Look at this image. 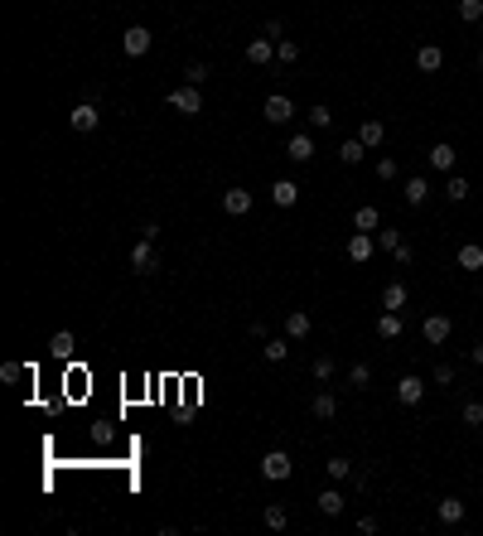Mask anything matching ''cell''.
I'll list each match as a JSON object with an SVG mask.
<instances>
[{"instance_id":"obj_1","label":"cell","mask_w":483,"mask_h":536,"mask_svg":"<svg viewBox=\"0 0 483 536\" xmlns=\"http://www.w3.org/2000/svg\"><path fill=\"white\" fill-rule=\"evenodd\" d=\"M290 474H295V464H290L286 449H266V454H261V478H271V483H286Z\"/></svg>"},{"instance_id":"obj_2","label":"cell","mask_w":483,"mask_h":536,"mask_svg":"<svg viewBox=\"0 0 483 536\" xmlns=\"http://www.w3.org/2000/svg\"><path fill=\"white\" fill-rule=\"evenodd\" d=\"M150 44H155V39H150V29H145V24H131V29L121 34V53H126V58H145V53H150Z\"/></svg>"},{"instance_id":"obj_3","label":"cell","mask_w":483,"mask_h":536,"mask_svg":"<svg viewBox=\"0 0 483 536\" xmlns=\"http://www.w3.org/2000/svg\"><path fill=\"white\" fill-rule=\"evenodd\" d=\"M170 107L179 111V116H198V111H203V92H198L193 83H184V87L170 92Z\"/></svg>"},{"instance_id":"obj_4","label":"cell","mask_w":483,"mask_h":536,"mask_svg":"<svg viewBox=\"0 0 483 536\" xmlns=\"http://www.w3.org/2000/svg\"><path fill=\"white\" fill-rule=\"evenodd\" d=\"M160 266V256H155V246H150V237H140L136 246H131V271H140V276H150Z\"/></svg>"},{"instance_id":"obj_5","label":"cell","mask_w":483,"mask_h":536,"mask_svg":"<svg viewBox=\"0 0 483 536\" xmlns=\"http://www.w3.org/2000/svg\"><path fill=\"white\" fill-rule=\"evenodd\" d=\"M68 126H73V131H97V126H101V111H97L92 102H78V107L68 111Z\"/></svg>"},{"instance_id":"obj_6","label":"cell","mask_w":483,"mask_h":536,"mask_svg":"<svg viewBox=\"0 0 483 536\" xmlns=\"http://www.w3.org/2000/svg\"><path fill=\"white\" fill-rule=\"evenodd\" d=\"M286 155L295 160V165H304V160H314V135H309V131H295V135L286 140Z\"/></svg>"},{"instance_id":"obj_7","label":"cell","mask_w":483,"mask_h":536,"mask_svg":"<svg viewBox=\"0 0 483 536\" xmlns=\"http://www.w3.org/2000/svg\"><path fill=\"white\" fill-rule=\"evenodd\" d=\"M261 116H266L271 126H286L290 116H295V102H290V97H281V92H276V97H266V107H261Z\"/></svg>"},{"instance_id":"obj_8","label":"cell","mask_w":483,"mask_h":536,"mask_svg":"<svg viewBox=\"0 0 483 536\" xmlns=\"http://www.w3.org/2000/svg\"><path fill=\"white\" fill-rule=\"evenodd\" d=\"M396 401H401V406H420V401H425V382H420V377H401V382H396Z\"/></svg>"},{"instance_id":"obj_9","label":"cell","mask_w":483,"mask_h":536,"mask_svg":"<svg viewBox=\"0 0 483 536\" xmlns=\"http://www.w3.org/2000/svg\"><path fill=\"white\" fill-rule=\"evenodd\" d=\"M222 213L227 217H247L252 213V194H247V189H227V194H222Z\"/></svg>"},{"instance_id":"obj_10","label":"cell","mask_w":483,"mask_h":536,"mask_svg":"<svg viewBox=\"0 0 483 536\" xmlns=\"http://www.w3.org/2000/svg\"><path fill=\"white\" fill-rule=\"evenodd\" d=\"M450 328H455V324L445 319V315H430V319L420 324V333H425V343H430V348H440V343L450 338Z\"/></svg>"},{"instance_id":"obj_11","label":"cell","mask_w":483,"mask_h":536,"mask_svg":"<svg viewBox=\"0 0 483 536\" xmlns=\"http://www.w3.org/2000/svg\"><path fill=\"white\" fill-rule=\"evenodd\" d=\"M271 203H276V208H295V203H300V184H295V179H276V184H271Z\"/></svg>"},{"instance_id":"obj_12","label":"cell","mask_w":483,"mask_h":536,"mask_svg":"<svg viewBox=\"0 0 483 536\" xmlns=\"http://www.w3.org/2000/svg\"><path fill=\"white\" fill-rule=\"evenodd\" d=\"M440 63H445L440 44H420V49H416V68H420V73H440Z\"/></svg>"},{"instance_id":"obj_13","label":"cell","mask_w":483,"mask_h":536,"mask_svg":"<svg viewBox=\"0 0 483 536\" xmlns=\"http://www.w3.org/2000/svg\"><path fill=\"white\" fill-rule=\"evenodd\" d=\"M430 169H445V174H455V145L450 140H440V145H430Z\"/></svg>"},{"instance_id":"obj_14","label":"cell","mask_w":483,"mask_h":536,"mask_svg":"<svg viewBox=\"0 0 483 536\" xmlns=\"http://www.w3.org/2000/svg\"><path fill=\"white\" fill-rule=\"evenodd\" d=\"M271 58H276V44H271V39H252V44H247V63L266 68Z\"/></svg>"},{"instance_id":"obj_15","label":"cell","mask_w":483,"mask_h":536,"mask_svg":"<svg viewBox=\"0 0 483 536\" xmlns=\"http://www.w3.org/2000/svg\"><path fill=\"white\" fill-rule=\"evenodd\" d=\"M314 508H319L324 517H338V512H343L348 503H343V493H338V488H324V493L314 498Z\"/></svg>"},{"instance_id":"obj_16","label":"cell","mask_w":483,"mask_h":536,"mask_svg":"<svg viewBox=\"0 0 483 536\" xmlns=\"http://www.w3.org/2000/svg\"><path fill=\"white\" fill-rule=\"evenodd\" d=\"M309 328H314V319L304 310H290L286 315V338H309Z\"/></svg>"},{"instance_id":"obj_17","label":"cell","mask_w":483,"mask_h":536,"mask_svg":"<svg viewBox=\"0 0 483 536\" xmlns=\"http://www.w3.org/2000/svg\"><path fill=\"white\" fill-rule=\"evenodd\" d=\"M401 199H406V203H411V208H420V203H425V199H430V184H425V179H420V174H416V179H406V189H401Z\"/></svg>"},{"instance_id":"obj_18","label":"cell","mask_w":483,"mask_h":536,"mask_svg":"<svg viewBox=\"0 0 483 536\" xmlns=\"http://www.w3.org/2000/svg\"><path fill=\"white\" fill-rule=\"evenodd\" d=\"M373 256V232H353L348 237V261H368Z\"/></svg>"},{"instance_id":"obj_19","label":"cell","mask_w":483,"mask_h":536,"mask_svg":"<svg viewBox=\"0 0 483 536\" xmlns=\"http://www.w3.org/2000/svg\"><path fill=\"white\" fill-rule=\"evenodd\" d=\"M358 140H363L368 150H377V145L386 140V126L382 121H363V126H358Z\"/></svg>"},{"instance_id":"obj_20","label":"cell","mask_w":483,"mask_h":536,"mask_svg":"<svg viewBox=\"0 0 483 536\" xmlns=\"http://www.w3.org/2000/svg\"><path fill=\"white\" fill-rule=\"evenodd\" d=\"M459 271H483V246L479 242H464V246H459Z\"/></svg>"},{"instance_id":"obj_21","label":"cell","mask_w":483,"mask_h":536,"mask_svg":"<svg viewBox=\"0 0 483 536\" xmlns=\"http://www.w3.org/2000/svg\"><path fill=\"white\" fill-rule=\"evenodd\" d=\"M353 227H358V232H377V227H382V213H377L373 203H363V208L353 213Z\"/></svg>"},{"instance_id":"obj_22","label":"cell","mask_w":483,"mask_h":536,"mask_svg":"<svg viewBox=\"0 0 483 536\" xmlns=\"http://www.w3.org/2000/svg\"><path fill=\"white\" fill-rule=\"evenodd\" d=\"M309 411H314L319 421H334V416H338V401H334V392H319V396L309 401Z\"/></svg>"},{"instance_id":"obj_23","label":"cell","mask_w":483,"mask_h":536,"mask_svg":"<svg viewBox=\"0 0 483 536\" xmlns=\"http://www.w3.org/2000/svg\"><path fill=\"white\" fill-rule=\"evenodd\" d=\"M73 348H78V338H73V333H68V328H63V333H54V338H49V353H54V358H73Z\"/></svg>"},{"instance_id":"obj_24","label":"cell","mask_w":483,"mask_h":536,"mask_svg":"<svg viewBox=\"0 0 483 536\" xmlns=\"http://www.w3.org/2000/svg\"><path fill=\"white\" fill-rule=\"evenodd\" d=\"M377 333H382V338H401V315H396V310H382V315H377Z\"/></svg>"},{"instance_id":"obj_25","label":"cell","mask_w":483,"mask_h":536,"mask_svg":"<svg viewBox=\"0 0 483 536\" xmlns=\"http://www.w3.org/2000/svg\"><path fill=\"white\" fill-rule=\"evenodd\" d=\"M382 310H406V285L401 280H391L382 290Z\"/></svg>"},{"instance_id":"obj_26","label":"cell","mask_w":483,"mask_h":536,"mask_svg":"<svg viewBox=\"0 0 483 536\" xmlns=\"http://www.w3.org/2000/svg\"><path fill=\"white\" fill-rule=\"evenodd\" d=\"M440 522H445V527L464 522V503H459V498H445V503H440Z\"/></svg>"},{"instance_id":"obj_27","label":"cell","mask_w":483,"mask_h":536,"mask_svg":"<svg viewBox=\"0 0 483 536\" xmlns=\"http://www.w3.org/2000/svg\"><path fill=\"white\" fill-rule=\"evenodd\" d=\"M261 522H266V527H271V532H286L290 512H286V508H281V503H271V508H266V512H261Z\"/></svg>"},{"instance_id":"obj_28","label":"cell","mask_w":483,"mask_h":536,"mask_svg":"<svg viewBox=\"0 0 483 536\" xmlns=\"http://www.w3.org/2000/svg\"><path fill=\"white\" fill-rule=\"evenodd\" d=\"M261 353H266V362H286V358H290V338H266Z\"/></svg>"},{"instance_id":"obj_29","label":"cell","mask_w":483,"mask_h":536,"mask_svg":"<svg viewBox=\"0 0 483 536\" xmlns=\"http://www.w3.org/2000/svg\"><path fill=\"white\" fill-rule=\"evenodd\" d=\"M363 155H368V145H363V140H343V145H338V160H343V165H358Z\"/></svg>"},{"instance_id":"obj_30","label":"cell","mask_w":483,"mask_h":536,"mask_svg":"<svg viewBox=\"0 0 483 536\" xmlns=\"http://www.w3.org/2000/svg\"><path fill=\"white\" fill-rule=\"evenodd\" d=\"M445 199H450V203H464V199H469V179L450 174V184H445Z\"/></svg>"},{"instance_id":"obj_31","label":"cell","mask_w":483,"mask_h":536,"mask_svg":"<svg viewBox=\"0 0 483 536\" xmlns=\"http://www.w3.org/2000/svg\"><path fill=\"white\" fill-rule=\"evenodd\" d=\"M459 19H464V24H479L483 19V0H459Z\"/></svg>"},{"instance_id":"obj_32","label":"cell","mask_w":483,"mask_h":536,"mask_svg":"<svg viewBox=\"0 0 483 536\" xmlns=\"http://www.w3.org/2000/svg\"><path fill=\"white\" fill-rule=\"evenodd\" d=\"M368 382H373V367L368 362H353L348 367V387H368Z\"/></svg>"},{"instance_id":"obj_33","label":"cell","mask_w":483,"mask_h":536,"mask_svg":"<svg viewBox=\"0 0 483 536\" xmlns=\"http://www.w3.org/2000/svg\"><path fill=\"white\" fill-rule=\"evenodd\" d=\"M459 421H464L469 430H479V426H483V401H469V406L459 411Z\"/></svg>"},{"instance_id":"obj_34","label":"cell","mask_w":483,"mask_h":536,"mask_svg":"<svg viewBox=\"0 0 483 536\" xmlns=\"http://www.w3.org/2000/svg\"><path fill=\"white\" fill-rule=\"evenodd\" d=\"M309 126H314V131H324V126H334V111L324 107V102H319V107H309Z\"/></svg>"},{"instance_id":"obj_35","label":"cell","mask_w":483,"mask_h":536,"mask_svg":"<svg viewBox=\"0 0 483 536\" xmlns=\"http://www.w3.org/2000/svg\"><path fill=\"white\" fill-rule=\"evenodd\" d=\"M276 58H281V63H300V44H295V39H281V44H276Z\"/></svg>"},{"instance_id":"obj_36","label":"cell","mask_w":483,"mask_h":536,"mask_svg":"<svg viewBox=\"0 0 483 536\" xmlns=\"http://www.w3.org/2000/svg\"><path fill=\"white\" fill-rule=\"evenodd\" d=\"M324 469H329V478H334V483H338V478H348V474H353V464H348V459H329V464H324Z\"/></svg>"},{"instance_id":"obj_37","label":"cell","mask_w":483,"mask_h":536,"mask_svg":"<svg viewBox=\"0 0 483 536\" xmlns=\"http://www.w3.org/2000/svg\"><path fill=\"white\" fill-rule=\"evenodd\" d=\"M203 78H208V63H189V68H184V83H193V87H198Z\"/></svg>"},{"instance_id":"obj_38","label":"cell","mask_w":483,"mask_h":536,"mask_svg":"<svg viewBox=\"0 0 483 536\" xmlns=\"http://www.w3.org/2000/svg\"><path fill=\"white\" fill-rule=\"evenodd\" d=\"M314 377L329 382V377H334V358H314Z\"/></svg>"},{"instance_id":"obj_39","label":"cell","mask_w":483,"mask_h":536,"mask_svg":"<svg viewBox=\"0 0 483 536\" xmlns=\"http://www.w3.org/2000/svg\"><path fill=\"white\" fill-rule=\"evenodd\" d=\"M377 179H396V160H386V155L377 160Z\"/></svg>"},{"instance_id":"obj_40","label":"cell","mask_w":483,"mask_h":536,"mask_svg":"<svg viewBox=\"0 0 483 536\" xmlns=\"http://www.w3.org/2000/svg\"><path fill=\"white\" fill-rule=\"evenodd\" d=\"M377 246H386V251H396V246H401V237H396V232H377Z\"/></svg>"},{"instance_id":"obj_41","label":"cell","mask_w":483,"mask_h":536,"mask_svg":"<svg viewBox=\"0 0 483 536\" xmlns=\"http://www.w3.org/2000/svg\"><path fill=\"white\" fill-rule=\"evenodd\" d=\"M19 372H24L19 362H5V367H0V377H5V382H19Z\"/></svg>"},{"instance_id":"obj_42","label":"cell","mask_w":483,"mask_h":536,"mask_svg":"<svg viewBox=\"0 0 483 536\" xmlns=\"http://www.w3.org/2000/svg\"><path fill=\"white\" fill-rule=\"evenodd\" d=\"M469 358H474V362L483 367V343H474V353H469Z\"/></svg>"},{"instance_id":"obj_43","label":"cell","mask_w":483,"mask_h":536,"mask_svg":"<svg viewBox=\"0 0 483 536\" xmlns=\"http://www.w3.org/2000/svg\"><path fill=\"white\" fill-rule=\"evenodd\" d=\"M479 68H483V53H479Z\"/></svg>"}]
</instances>
